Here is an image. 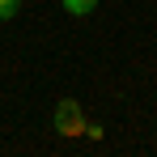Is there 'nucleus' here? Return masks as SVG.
Segmentation results:
<instances>
[{
  "instance_id": "obj_1",
  "label": "nucleus",
  "mask_w": 157,
  "mask_h": 157,
  "mask_svg": "<svg viewBox=\"0 0 157 157\" xmlns=\"http://www.w3.org/2000/svg\"><path fill=\"white\" fill-rule=\"evenodd\" d=\"M51 123H55V132L59 136H81L85 132V110H81V102L77 98H64V102H55V115H51Z\"/></svg>"
},
{
  "instance_id": "obj_2",
  "label": "nucleus",
  "mask_w": 157,
  "mask_h": 157,
  "mask_svg": "<svg viewBox=\"0 0 157 157\" xmlns=\"http://www.w3.org/2000/svg\"><path fill=\"white\" fill-rule=\"evenodd\" d=\"M64 4V13H72V17H89L94 9H98V0H59Z\"/></svg>"
},
{
  "instance_id": "obj_3",
  "label": "nucleus",
  "mask_w": 157,
  "mask_h": 157,
  "mask_svg": "<svg viewBox=\"0 0 157 157\" xmlns=\"http://www.w3.org/2000/svg\"><path fill=\"white\" fill-rule=\"evenodd\" d=\"M17 9H21V0H0V21L17 17Z\"/></svg>"
}]
</instances>
